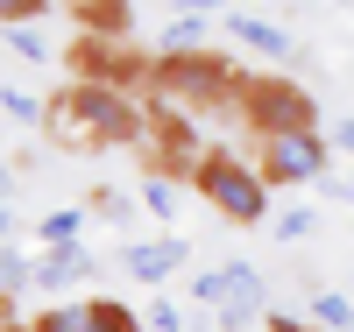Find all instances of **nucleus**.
I'll return each instance as SVG.
<instances>
[{"label": "nucleus", "instance_id": "obj_1", "mask_svg": "<svg viewBox=\"0 0 354 332\" xmlns=\"http://www.w3.org/2000/svg\"><path fill=\"white\" fill-rule=\"evenodd\" d=\"M43 128L57 141H71V148H106V141H142L149 135V120H142L135 92H121V85H71L64 99H50V120Z\"/></svg>", "mask_w": 354, "mask_h": 332}, {"label": "nucleus", "instance_id": "obj_2", "mask_svg": "<svg viewBox=\"0 0 354 332\" xmlns=\"http://www.w3.org/2000/svg\"><path fill=\"white\" fill-rule=\"evenodd\" d=\"M192 191L213 205L227 226H262V219H270V198H277L255 177V163L234 156V148H198V156H192Z\"/></svg>", "mask_w": 354, "mask_h": 332}, {"label": "nucleus", "instance_id": "obj_3", "mask_svg": "<svg viewBox=\"0 0 354 332\" xmlns=\"http://www.w3.org/2000/svg\"><path fill=\"white\" fill-rule=\"evenodd\" d=\"M192 304H205L220 318V332H241L270 318V283H262L255 262H220V268H198L192 276Z\"/></svg>", "mask_w": 354, "mask_h": 332}, {"label": "nucleus", "instance_id": "obj_4", "mask_svg": "<svg viewBox=\"0 0 354 332\" xmlns=\"http://www.w3.org/2000/svg\"><path fill=\"white\" fill-rule=\"evenodd\" d=\"M333 170V141L319 128H283V135H255V177L270 191H290V184H319Z\"/></svg>", "mask_w": 354, "mask_h": 332}, {"label": "nucleus", "instance_id": "obj_5", "mask_svg": "<svg viewBox=\"0 0 354 332\" xmlns=\"http://www.w3.org/2000/svg\"><path fill=\"white\" fill-rule=\"evenodd\" d=\"M234 99H241V113H248L255 135L319 128V99L305 92V85H290V78H241V85H234Z\"/></svg>", "mask_w": 354, "mask_h": 332}, {"label": "nucleus", "instance_id": "obj_6", "mask_svg": "<svg viewBox=\"0 0 354 332\" xmlns=\"http://www.w3.org/2000/svg\"><path fill=\"white\" fill-rule=\"evenodd\" d=\"M156 85H163L177 106H198V99H227L241 78H234L227 57H213V50H170L163 64H156Z\"/></svg>", "mask_w": 354, "mask_h": 332}, {"label": "nucleus", "instance_id": "obj_7", "mask_svg": "<svg viewBox=\"0 0 354 332\" xmlns=\"http://www.w3.org/2000/svg\"><path fill=\"white\" fill-rule=\"evenodd\" d=\"M185 262H192L185 233H156V240H128V248H121V268H128L135 283H156V290H163Z\"/></svg>", "mask_w": 354, "mask_h": 332}, {"label": "nucleus", "instance_id": "obj_8", "mask_svg": "<svg viewBox=\"0 0 354 332\" xmlns=\"http://www.w3.org/2000/svg\"><path fill=\"white\" fill-rule=\"evenodd\" d=\"M78 78H85V85H121V92H128V85L142 78V64H135V57H121V43L85 36V43H78Z\"/></svg>", "mask_w": 354, "mask_h": 332}, {"label": "nucleus", "instance_id": "obj_9", "mask_svg": "<svg viewBox=\"0 0 354 332\" xmlns=\"http://www.w3.org/2000/svg\"><path fill=\"white\" fill-rule=\"evenodd\" d=\"M85 268H93V248H85V240H64V248L28 255V283H36V290H64V283L85 276Z\"/></svg>", "mask_w": 354, "mask_h": 332}, {"label": "nucleus", "instance_id": "obj_10", "mask_svg": "<svg viewBox=\"0 0 354 332\" xmlns=\"http://www.w3.org/2000/svg\"><path fill=\"white\" fill-rule=\"evenodd\" d=\"M220 28H227L234 43H248V50H262V57H277V64H283L290 50H298V43H290V28H283V21H262L255 8H248V14H227Z\"/></svg>", "mask_w": 354, "mask_h": 332}, {"label": "nucleus", "instance_id": "obj_11", "mask_svg": "<svg viewBox=\"0 0 354 332\" xmlns=\"http://www.w3.org/2000/svg\"><path fill=\"white\" fill-rule=\"evenodd\" d=\"M28 332H100V297H64L28 318Z\"/></svg>", "mask_w": 354, "mask_h": 332}, {"label": "nucleus", "instance_id": "obj_12", "mask_svg": "<svg viewBox=\"0 0 354 332\" xmlns=\"http://www.w3.org/2000/svg\"><path fill=\"white\" fill-rule=\"evenodd\" d=\"M305 325H319V332H354V297L312 290V318H305Z\"/></svg>", "mask_w": 354, "mask_h": 332}, {"label": "nucleus", "instance_id": "obj_13", "mask_svg": "<svg viewBox=\"0 0 354 332\" xmlns=\"http://www.w3.org/2000/svg\"><path fill=\"white\" fill-rule=\"evenodd\" d=\"M0 113H8L15 128H43V120H50V99L21 92V85H0Z\"/></svg>", "mask_w": 354, "mask_h": 332}, {"label": "nucleus", "instance_id": "obj_14", "mask_svg": "<svg viewBox=\"0 0 354 332\" xmlns=\"http://www.w3.org/2000/svg\"><path fill=\"white\" fill-rule=\"evenodd\" d=\"M78 233H85V205H57V213L36 226L43 248H64V240H78Z\"/></svg>", "mask_w": 354, "mask_h": 332}, {"label": "nucleus", "instance_id": "obj_15", "mask_svg": "<svg viewBox=\"0 0 354 332\" xmlns=\"http://www.w3.org/2000/svg\"><path fill=\"white\" fill-rule=\"evenodd\" d=\"M205 43V14H170L163 21V57L170 50H198Z\"/></svg>", "mask_w": 354, "mask_h": 332}, {"label": "nucleus", "instance_id": "obj_16", "mask_svg": "<svg viewBox=\"0 0 354 332\" xmlns=\"http://www.w3.org/2000/svg\"><path fill=\"white\" fill-rule=\"evenodd\" d=\"M8 50L21 57V64H50V43L36 36V21H15V28H8Z\"/></svg>", "mask_w": 354, "mask_h": 332}, {"label": "nucleus", "instance_id": "obj_17", "mask_svg": "<svg viewBox=\"0 0 354 332\" xmlns=\"http://www.w3.org/2000/svg\"><path fill=\"white\" fill-rule=\"evenodd\" d=\"M142 205H149L156 219H170V213H177V184H170L163 170H149V177H142Z\"/></svg>", "mask_w": 354, "mask_h": 332}, {"label": "nucleus", "instance_id": "obj_18", "mask_svg": "<svg viewBox=\"0 0 354 332\" xmlns=\"http://www.w3.org/2000/svg\"><path fill=\"white\" fill-rule=\"evenodd\" d=\"M28 283V255L15 248V240H0V297H15Z\"/></svg>", "mask_w": 354, "mask_h": 332}, {"label": "nucleus", "instance_id": "obj_19", "mask_svg": "<svg viewBox=\"0 0 354 332\" xmlns=\"http://www.w3.org/2000/svg\"><path fill=\"white\" fill-rule=\"evenodd\" d=\"M100 332H142V311L121 297H100Z\"/></svg>", "mask_w": 354, "mask_h": 332}, {"label": "nucleus", "instance_id": "obj_20", "mask_svg": "<svg viewBox=\"0 0 354 332\" xmlns=\"http://www.w3.org/2000/svg\"><path fill=\"white\" fill-rule=\"evenodd\" d=\"M142 332H185V311H177L170 297H156V304L142 311Z\"/></svg>", "mask_w": 354, "mask_h": 332}, {"label": "nucleus", "instance_id": "obj_21", "mask_svg": "<svg viewBox=\"0 0 354 332\" xmlns=\"http://www.w3.org/2000/svg\"><path fill=\"white\" fill-rule=\"evenodd\" d=\"M312 219H319L312 205H290V213H277V240H305V233H312Z\"/></svg>", "mask_w": 354, "mask_h": 332}, {"label": "nucleus", "instance_id": "obj_22", "mask_svg": "<svg viewBox=\"0 0 354 332\" xmlns=\"http://www.w3.org/2000/svg\"><path fill=\"white\" fill-rule=\"evenodd\" d=\"M50 14V0H0V28H15V21H43Z\"/></svg>", "mask_w": 354, "mask_h": 332}, {"label": "nucleus", "instance_id": "obj_23", "mask_svg": "<svg viewBox=\"0 0 354 332\" xmlns=\"http://www.w3.org/2000/svg\"><path fill=\"white\" fill-rule=\"evenodd\" d=\"M93 213H100V219H135V205H128L121 191H106V184H100V191H93Z\"/></svg>", "mask_w": 354, "mask_h": 332}, {"label": "nucleus", "instance_id": "obj_24", "mask_svg": "<svg viewBox=\"0 0 354 332\" xmlns=\"http://www.w3.org/2000/svg\"><path fill=\"white\" fill-rule=\"evenodd\" d=\"M262 332H319V325H305V318H283V311H270V318H262Z\"/></svg>", "mask_w": 354, "mask_h": 332}, {"label": "nucleus", "instance_id": "obj_25", "mask_svg": "<svg viewBox=\"0 0 354 332\" xmlns=\"http://www.w3.org/2000/svg\"><path fill=\"white\" fill-rule=\"evenodd\" d=\"M333 148H347V156H354V113H340V120H333Z\"/></svg>", "mask_w": 354, "mask_h": 332}, {"label": "nucleus", "instance_id": "obj_26", "mask_svg": "<svg viewBox=\"0 0 354 332\" xmlns=\"http://www.w3.org/2000/svg\"><path fill=\"white\" fill-rule=\"evenodd\" d=\"M0 240H15V213H8V198H0Z\"/></svg>", "mask_w": 354, "mask_h": 332}, {"label": "nucleus", "instance_id": "obj_27", "mask_svg": "<svg viewBox=\"0 0 354 332\" xmlns=\"http://www.w3.org/2000/svg\"><path fill=\"white\" fill-rule=\"evenodd\" d=\"M255 8V0H220V14H248Z\"/></svg>", "mask_w": 354, "mask_h": 332}, {"label": "nucleus", "instance_id": "obj_28", "mask_svg": "<svg viewBox=\"0 0 354 332\" xmlns=\"http://www.w3.org/2000/svg\"><path fill=\"white\" fill-rule=\"evenodd\" d=\"M8 191H15V170H8V163H0V198H8Z\"/></svg>", "mask_w": 354, "mask_h": 332}, {"label": "nucleus", "instance_id": "obj_29", "mask_svg": "<svg viewBox=\"0 0 354 332\" xmlns=\"http://www.w3.org/2000/svg\"><path fill=\"white\" fill-rule=\"evenodd\" d=\"M0 332H28V325H0Z\"/></svg>", "mask_w": 354, "mask_h": 332}, {"label": "nucleus", "instance_id": "obj_30", "mask_svg": "<svg viewBox=\"0 0 354 332\" xmlns=\"http://www.w3.org/2000/svg\"><path fill=\"white\" fill-rule=\"evenodd\" d=\"M347 191H354V177H347Z\"/></svg>", "mask_w": 354, "mask_h": 332}, {"label": "nucleus", "instance_id": "obj_31", "mask_svg": "<svg viewBox=\"0 0 354 332\" xmlns=\"http://www.w3.org/2000/svg\"><path fill=\"white\" fill-rule=\"evenodd\" d=\"M0 304H8V297H0Z\"/></svg>", "mask_w": 354, "mask_h": 332}]
</instances>
